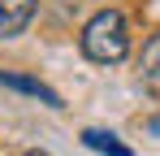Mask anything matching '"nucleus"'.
<instances>
[{"label": "nucleus", "instance_id": "1", "mask_svg": "<svg viewBox=\"0 0 160 156\" xmlns=\"http://www.w3.org/2000/svg\"><path fill=\"white\" fill-rule=\"evenodd\" d=\"M78 48H82V56L95 61V65L126 61V56H130V26H126V18H121L117 9H100L91 22L82 26Z\"/></svg>", "mask_w": 160, "mask_h": 156}, {"label": "nucleus", "instance_id": "3", "mask_svg": "<svg viewBox=\"0 0 160 156\" xmlns=\"http://www.w3.org/2000/svg\"><path fill=\"white\" fill-rule=\"evenodd\" d=\"M82 143L91 152H104V156H130V148L117 143V134H104V130H82Z\"/></svg>", "mask_w": 160, "mask_h": 156}, {"label": "nucleus", "instance_id": "4", "mask_svg": "<svg viewBox=\"0 0 160 156\" xmlns=\"http://www.w3.org/2000/svg\"><path fill=\"white\" fill-rule=\"evenodd\" d=\"M138 74L147 82H160V35H152L143 44V56H138Z\"/></svg>", "mask_w": 160, "mask_h": 156}, {"label": "nucleus", "instance_id": "2", "mask_svg": "<svg viewBox=\"0 0 160 156\" xmlns=\"http://www.w3.org/2000/svg\"><path fill=\"white\" fill-rule=\"evenodd\" d=\"M35 4L39 0H0V39H13L26 30L35 18Z\"/></svg>", "mask_w": 160, "mask_h": 156}, {"label": "nucleus", "instance_id": "6", "mask_svg": "<svg viewBox=\"0 0 160 156\" xmlns=\"http://www.w3.org/2000/svg\"><path fill=\"white\" fill-rule=\"evenodd\" d=\"M22 156H48V152H22Z\"/></svg>", "mask_w": 160, "mask_h": 156}, {"label": "nucleus", "instance_id": "5", "mask_svg": "<svg viewBox=\"0 0 160 156\" xmlns=\"http://www.w3.org/2000/svg\"><path fill=\"white\" fill-rule=\"evenodd\" d=\"M147 130H156V134H160V122H147Z\"/></svg>", "mask_w": 160, "mask_h": 156}]
</instances>
